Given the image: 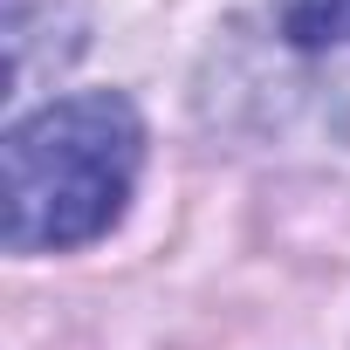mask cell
<instances>
[{
  "instance_id": "6da1fadb",
  "label": "cell",
  "mask_w": 350,
  "mask_h": 350,
  "mask_svg": "<svg viewBox=\"0 0 350 350\" xmlns=\"http://www.w3.org/2000/svg\"><path fill=\"white\" fill-rule=\"evenodd\" d=\"M144 165V124L131 96L83 90L55 96L8 131V247L14 254H62L110 234L131 206Z\"/></svg>"
},
{
  "instance_id": "7a4b0ae2",
  "label": "cell",
  "mask_w": 350,
  "mask_h": 350,
  "mask_svg": "<svg viewBox=\"0 0 350 350\" xmlns=\"http://www.w3.org/2000/svg\"><path fill=\"white\" fill-rule=\"evenodd\" d=\"M282 35L309 55L323 49H350V0H288L282 8Z\"/></svg>"
}]
</instances>
